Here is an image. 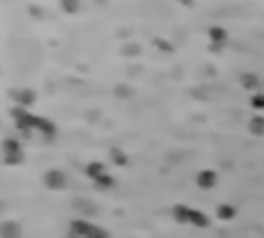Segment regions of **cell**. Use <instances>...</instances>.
Listing matches in <instances>:
<instances>
[{
    "label": "cell",
    "instance_id": "obj_2",
    "mask_svg": "<svg viewBox=\"0 0 264 238\" xmlns=\"http://www.w3.org/2000/svg\"><path fill=\"white\" fill-rule=\"evenodd\" d=\"M252 130L254 133H262L264 130V118H254L252 120Z\"/></svg>",
    "mask_w": 264,
    "mask_h": 238
},
{
    "label": "cell",
    "instance_id": "obj_1",
    "mask_svg": "<svg viewBox=\"0 0 264 238\" xmlns=\"http://www.w3.org/2000/svg\"><path fill=\"white\" fill-rule=\"evenodd\" d=\"M60 4H62L68 13H75L78 8V0H60Z\"/></svg>",
    "mask_w": 264,
    "mask_h": 238
},
{
    "label": "cell",
    "instance_id": "obj_3",
    "mask_svg": "<svg viewBox=\"0 0 264 238\" xmlns=\"http://www.w3.org/2000/svg\"><path fill=\"white\" fill-rule=\"evenodd\" d=\"M242 83H244V87H256V85H258V81L254 79V75H244Z\"/></svg>",
    "mask_w": 264,
    "mask_h": 238
},
{
    "label": "cell",
    "instance_id": "obj_4",
    "mask_svg": "<svg viewBox=\"0 0 264 238\" xmlns=\"http://www.w3.org/2000/svg\"><path fill=\"white\" fill-rule=\"evenodd\" d=\"M210 38H213L215 42H221V40L225 38V31L219 29V27H215V29H210Z\"/></svg>",
    "mask_w": 264,
    "mask_h": 238
},
{
    "label": "cell",
    "instance_id": "obj_6",
    "mask_svg": "<svg viewBox=\"0 0 264 238\" xmlns=\"http://www.w3.org/2000/svg\"><path fill=\"white\" fill-rule=\"evenodd\" d=\"M180 2H186V4H190V2H192V0H180Z\"/></svg>",
    "mask_w": 264,
    "mask_h": 238
},
{
    "label": "cell",
    "instance_id": "obj_5",
    "mask_svg": "<svg viewBox=\"0 0 264 238\" xmlns=\"http://www.w3.org/2000/svg\"><path fill=\"white\" fill-rule=\"evenodd\" d=\"M252 104H254V106H258V108H264V93H258L256 98L252 100Z\"/></svg>",
    "mask_w": 264,
    "mask_h": 238
}]
</instances>
